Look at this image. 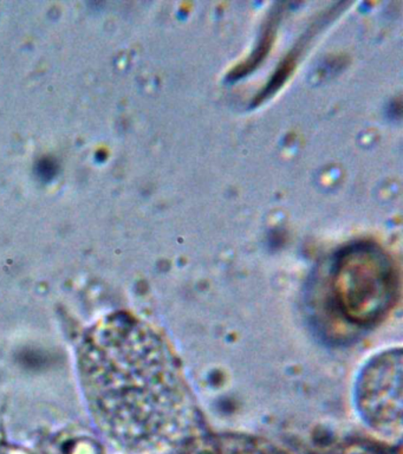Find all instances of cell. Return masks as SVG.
I'll return each mask as SVG.
<instances>
[{
    "mask_svg": "<svg viewBox=\"0 0 403 454\" xmlns=\"http://www.w3.org/2000/svg\"><path fill=\"white\" fill-rule=\"evenodd\" d=\"M80 372L95 421L125 449H160L197 425L178 358L139 318L118 314L95 325L81 346Z\"/></svg>",
    "mask_w": 403,
    "mask_h": 454,
    "instance_id": "cell-1",
    "label": "cell"
},
{
    "mask_svg": "<svg viewBox=\"0 0 403 454\" xmlns=\"http://www.w3.org/2000/svg\"><path fill=\"white\" fill-rule=\"evenodd\" d=\"M331 289L336 305L349 322L373 325L395 303L398 273L391 258L380 247L355 244L336 258Z\"/></svg>",
    "mask_w": 403,
    "mask_h": 454,
    "instance_id": "cell-2",
    "label": "cell"
},
{
    "mask_svg": "<svg viewBox=\"0 0 403 454\" xmlns=\"http://www.w3.org/2000/svg\"><path fill=\"white\" fill-rule=\"evenodd\" d=\"M357 410L376 431H401L402 350L391 349L371 358L356 383Z\"/></svg>",
    "mask_w": 403,
    "mask_h": 454,
    "instance_id": "cell-3",
    "label": "cell"
},
{
    "mask_svg": "<svg viewBox=\"0 0 403 454\" xmlns=\"http://www.w3.org/2000/svg\"><path fill=\"white\" fill-rule=\"evenodd\" d=\"M278 20L279 16H277V14H274L271 20H268L267 27H265L264 30L263 38H261L260 41V44L257 46L256 50H254L253 55H251L250 59H247L245 63L240 64V66L235 70V73L231 74L232 78L242 77L243 74L250 73L251 70L257 67L258 64L260 63V60L265 59V56L267 55L268 50L271 48L272 41L275 39Z\"/></svg>",
    "mask_w": 403,
    "mask_h": 454,
    "instance_id": "cell-4",
    "label": "cell"
}]
</instances>
